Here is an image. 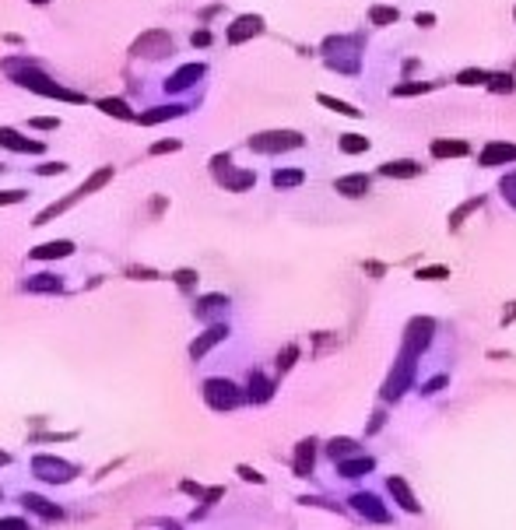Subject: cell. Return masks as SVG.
Masks as SVG:
<instances>
[{
    "instance_id": "20",
    "label": "cell",
    "mask_w": 516,
    "mask_h": 530,
    "mask_svg": "<svg viewBox=\"0 0 516 530\" xmlns=\"http://www.w3.org/2000/svg\"><path fill=\"white\" fill-rule=\"evenodd\" d=\"M109 179H112V166H102V169H95V173H92V176H88V179H85V183H81L78 190H74V197L81 200V197H88V193L102 190V186H105Z\"/></svg>"
},
{
    "instance_id": "15",
    "label": "cell",
    "mask_w": 516,
    "mask_h": 530,
    "mask_svg": "<svg viewBox=\"0 0 516 530\" xmlns=\"http://www.w3.org/2000/svg\"><path fill=\"white\" fill-rule=\"evenodd\" d=\"M313 460H316V443L302 439L299 450H295V478H309V474H313Z\"/></svg>"
},
{
    "instance_id": "50",
    "label": "cell",
    "mask_w": 516,
    "mask_h": 530,
    "mask_svg": "<svg viewBox=\"0 0 516 530\" xmlns=\"http://www.w3.org/2000/svg\"><path fill=\"white\" fill-rule=\"evenodd\" d=\"M207 42H211V32H207V28L194 32V46H207Z\"/></svg>"
},
{
    "instance_id": "47",
    "label": "cell",
    "mask_w": 516,
    "mask_h": 530,
    "mask_svg": "<svg viewBox=\"0 0 516 530\" xmlns=\"http://www.w3.org/2000/svg\"><path fill=\"white\" fill-rule=\"evenodd\" d=\"M39 173H42V176H60V173H67V166H64V162H49V166H42Z\"/></svg>"
},
{
    "instance_id": "49",
    "label": "cell",
    "mask_w": 516,
    "mask_h": 530,
    "mask_svg": "<svg viewBox=\"0 0 516 530\" xmlns=\"http://www.w3.org/2000/svg\"><path fill=\"white\" fill-rule=\"evenodd\" d=\"M432 21H436V15H432V11H425V15L418 11V15H415V25H422V28H432Z\"/></svg>"
},
{
    "instance_id": "29",
    "label": "cell",
    "mask_w": 516,
    "mask_h": 530,
    "mask_svg": "<svg viewBox=\"0 0 516 530\" xmlns=\"http://www.w3.org/2000/svg\"><path fill=\"white\" fill-rule=\"evenodd\" d=\"M306 179V173L302 169H277L274 176H270V183L277 186V190H289V186H299Z\"/></svg>"
},
{
    "instance_id": "21",
    "label": "cell",
    "mask_w": 516,
    "mask_h": 530,
    "mask_svg": "<svg viewBox=\"0 0 516 530\" xmlns=\"http://www.w3.org/2000/svg\"><path fill=\"white\" fill-rule=\"evenodd\" d=\"M228 309V299L225 295H204L197 306H194V316H200V320H211V316L225 312Z\"/></svg>"
},
{
    "instance_id": "33",
    "label": "cell",
    "mask_w": 516,
    "mask_h": 530,
    "mask_svg": "<svg viewBox=\"0 0 516 530\" xmlns=\"http://www.w3.org/2000/svg\"><path fill=\"white\" fill-rule=\"evenodd\" d=\"M341 151L344 154H362V151H369V137H362V134H344L341 137Z\"/></svg>"
},
{
    "instance_id": "48",
    "label": "cell",
    "mask_w": 516,
    "mask_h": 530,
    "mask_svg": "<svg viewBox=\"0 0 516 530\" xmlns=\"http://www.w3.org/2000/svg\"><path fill=\"white\" fill-rule=\"evenodd\" d=\"M446 383H449L446 376H436V380H429V383L422 387V394H436V390H439V387H446Z\"/></svg>"
},
{
    "instance_id": "10",
    "label": "cell",
    "mask_w": 516,
    "mask_h": 530,
    "mask_svg": "<svg viewBox=\"0 0 516 530\" xmlns=\"http://www.w3.org/2000/svg\"><path fill=\"white\" fill-rule=\"evenodd\" d=\"M386 488H390V495L397 499V506L404 509V513H418V509H422V506H418V499H415V492L408 488V482H404V478H397V474H393V478L386 482Z\"/></svg>"
},
{
    "instance_id": "7",
    "label": "cell",
    "mask_w": 516,
    "mask_h": 530,
    "mask_svg": "<svg viewBox=\"0 0 516 530\" xmlns=\"http://www.w3.org/2000/svg\"><path fill=\"white\" fill-rule=\"evenodd\" d=\"M260 32H264V18L260 15H239L232 25H228V42L239 46V42H246V39H253Z\"/></svg>"
},
{
    "instance_id": "13",
    "label": "cell",
    "mask_w": 516,
    "mask_h": 530,
    "mask_svg": "<svg viewBox=\"0 0 516 530\" xmlns=\"http://www.w3.org/2000/svg\"><path fill=\"white\" fill-rule=\"evenodd\" d=\"M197 78H204V64H187V67H180L176 74L165 81V88H169V91H183V88H190Z\"/></svg>"
},
{
    "instance_id": "19",
    "label": "cell",
    "mask_w": 516,
    "mask_h": 530,
    "mask_svg": "<svg viewBox=\"0 0 516 530\" xmlns=\"http://www.w3.org/2000/svg\"><path fill=\"white\" fill-rule=\"evenodd\" d=\"M0 144H4V148H11V151H42V144L39 141H25L18 130H11V127H0Z\"/></svg>"
},
{
    "instance_id": "16",
    "label": "cell",
    "mask_w": 516,
    "mask_h": 530,
    "mask_svg": "<svg viewBox=\"0 0 516 530\" xmlns=\"http://www.w3.org/2000/svg\"><path fill=\"white\" fill-rule=\"evenodd\" d=\"M218 183L225 186V190H232V193H243V190H250L253 183H257V176L253 173H232L225 166V173H218Z\"/></svg>"
},
{
    "instance_id": "51",
    "label": "cell",
    "mask_w": 516,
    "mask_h": 530,
    "mask_svg": "<svg viewBox=\"0 0 516 530\" xmlns=\"http://www.w3.org/2000/svg\"><path fill=\"white\" fill-rule=\"evenodd\" d=\"M513 320H516V302H509L506 312H502V324H513Z\"/></svg>"
},
{
    "instance_id": "44",
    "label": "cell",
    "mask_w": 516,
    "mask_h": 530,
    "mask_svg": "<svg viewBox=\"0 0 516 530\" xmlns=\"http://www.w3.org/2000/svg\"><path fill=\"white\" fill-rule=\"evenodd\" d=\"M127 274L137 278V281H155V278H158V271H151V267H130Z\"/></svg>"
},
{
    "instance_id": "34",
    "label": "cell",
    "mask_w": 516,
    "mask_h": 530,
    "mask_svg": "<svg viewBox=\"0 0 516 530\" xmlns=\"http://www.w3.org/2000/svg\"><path fill=\"white\" fill-rule=\"evenodd\" d=\"M397 18H400V11H397V8H383V4L369 8V21H372V25H393Z\"/></svg>"
},
{
    "instance_id": "55",
    "label": "cell",
    "mask_w": 516,
    "mask_h": 530,
    "mask_svg": "<svg viewBox=\"0 0 516 530\" xmlns=\"http://www.w3.org/2000/svg\"><path fill=\"white\" fill-rule=\"evenodd\" d=\"M0 173H4V166H0Z\"/></svg>"
},
{
    "instance_id": "26",
    "label": "cell",
    "mask_w": 516,
    "mask_h": 530,
    "mask_svg": "<svg viewBox=\"0 0 516 530\" xmlns=\"http://www.w3.org/2000/svg\"><path fill=\"white\" fill-rule=\"evenodd\" d=\"M60 288H64V281L53 274H35L25 281V292H60Z\"/></svg>"
},
{
    "instance_id": "4",
    "label": "cell",
    "mask_w": 516,
    "mask_h": 530,
    "mask_svg": "<svg viewBox=\"0 0 516 530\" xmlns=\"http://www.w3.org/2000/svg\"><path fill=\"white\" fill-rule=\"evenodd\" d=\"M411 376H415V355H404V351H400V362H397V369L390 373V380H386V387H383V400H397L400 394L408 390Z\"/></svg>"
},
{
    "instance_id": "18",
    "label": "cell",
    "mask_w": 516,
    "mask_h": 530,
    "mask_svg": "<svg viewBox=\"0 0 516 530\" xmlns=\"http://www.w3.org/2000/svg\"><path fill=\"white\" fill-rule=\"evenodd\" d=\"M74 242L71 239H56V242H42L32 249V260H56V256H71Z\"/></svg>"
},
{
    "instance_id": "23",
    "label": "cell",
    "mask_w": 516,
    "mask_h": 530,
    "mask_svg": "<svg viewBox=\"0 0 516 530\" xmlns=\"http://www.w3.org/2000/svg\"><path fill=\"white\" fill-rule=\"evenodd\" d=\"M372 467H376L372 457H355V460H341L337 463V470L344 474V478H362V474H369Z\"/></svg>"
},
{
    "instance_id": "38",
    "label": "cell",
    "mask_w": 516,
    "mask_h": 530,
    "mask_svg": "<svg viewBox=\"0 0 516 530\" xmlns=\"http://www.w3.org/2000/svg\"><path fill=\"white\" fill-rule=\"evenodd\" d=\"M172 281H176L180 288H194V285H197V271H190V267H180L176 274H172Z\"/></svg>"
},
{
    "instance_id": "12",
    "label": "cell",
    "mask_w": 516,
    "mask_h": 530,
    "mask_svg": "<svg viewBox=\"0 0 516 530\" xmlns=\"http://www.w3.org/2000/svg\"><path fill=\"white\" fill-rule=\"evenodd\" d=\"M379 173L390 179H415V176H422V166L411 162V158H397V162H383Z\"/></svg>"
},
{
    "instance_id": "53",
    "label": "cell",
    "mask_w": 516,
    "mask_h": 530,
    "mask_svg": "<svg viewBox=\"0 0 516 530\" xmlns=\"http://www.w3.org/2000/svg\"><path fill=\"white\" fill-rule=\"evenodd\" d=\"M0 463H8V453H0Z\"/></svg>"
},
{
    "instance_id": "41",
    "label": "cell",
    "mask_w": 516,
    "mask_h": 530,
    "mask_svg": "<svg viewBox=\"0 0 516 530\" xmlns=\"http://www.w3.org/2000/svg\"><path fill=\"white\" fill-rule=\"evenodd\" d=\"M499 190H502V197H506V200L516 207V173H509V176L499 183Z\"/></svg>"
},
{
    "instance_id": "17",
    "label": "cell",
    "mask_w": 516,
    "mask_h": 530,
    "mask_svg": "<svg viewBox=\"0 0 516 530\" xmlns=\"http://www.w3.org/2000/svg\"><path fill=\"white\" fill-rule=\"evenodd\" d=\"M334 190L344 193V197H366V193H369V176H362V173H355V176H341V179L334 183Z\"/></svg>"
},
{
    "instance_id": "43",
    "label": "cell",
    "mask_w": 516,
    "mask_h": 530,
    "mask_svg": "<svg viewBox=\"0 0 516 530\" xmlns=\"http://www.w3.org/2000/svg\"><path fill=\"white\" fill-rule=\"evenodd\" d=\"M28 127H35V130H56V127H60V120H56V116H35V120H28Z\"/></svg>"
},
{
    "instance_id": "56",
    "label": "cell",
    "mask_w": 516,
    "mask_h": 530,
    "mask_svg": "<svg viewBox=\"0 0 516 530\" xmlns=\"http://www.w3.org/2000/svg\"><path fill=\"white\" fill-rule=\"evenodd\" d=\"M513 18H516V11H513Z\"/></svg>"
},
{
    "instance_id": "3",
    "label": "cell",
    "mask_w": 516,
    "mask_h": 530,
    "mask_svg": "<svg viewBox=\"0 0 516 530\" xmlns=\"http://www.w3.org/2000/svg\"><path fill=\"white\" fill-rule=\"evenodd\" d=\"M204 400L214 407V411H236L246 397L239 394V387L232 380H207L204 383Z\"/></svg>"
},
{
    "instance_id": "27",
    "label": "cell",
    "mask_w": 516,
    "mask_h": 530,
    "mask_svg": "<svg viewBox=\"0 0 516 530\" xmlns=\"http://www.w3.org/2000/svg\"><path fill=\"white\" fill-rule=\"evenodd\" d=\"M25 509L39 513L42 520H60V509H56V506H49L42 495H25Z\"/></svg>"
},
{
    "instance_id": "1",
    "label": "cell",
    "mask_w": 516,
    "mask_h": 530,
    "mask_svg": "<svg viewBox=\"0 0 516 530\" xmlns=\"http://www.w3.org/2000/svg\"><path fill=\"white\" fill-rule=\"evenodd\" d=\"M4 64L25 67V71H11V74H15V81H18L22 88H32V91H39V95H49V98L85 102V95H78V91H67V88H60V85H53V81H49L42 71H35V60H28V57H22V60H4Z\"/></svg>"
},
{
    "instance_id": "22",
    "label": "cell",
    "mask_w": 516,
    "mask_h": 530,
    "mask_svg": "<svg viewBox=\"0 0 516 530\" xmlns=\"http://www.w3.org/2000/svg\"><path fill=\"white\" fill-rule=\"evenodd\" d=\"M253 404H267L270 397H274V383L270 380H264L260 373H250V394H246Z\"/></svg>"
},
{
    "instance_id": "46",
    "label": "cell",
    "mask_w": 516,
    "mask_h": 530,
    "mask_svg": "<svg viewBox=\"0 0 516 530\" xmlns=\"http://www.w3.org/2000/svg\"><path fill=\"white\" fill-rule=\"evenodd\" d=\"M0 530H28V523L18 516H8V520H0Z\"/></svg>"
},
{
    "instance_id": "54",
    "label": "cell",
    "mask_w": 516,
    "mask_h": 530,
    "mask_svg": "<svg viewBox=\"0 0 516 530\" xmlns=\"http://www.w3.org/2000/svg\"><path fill=\"white\" fill-rule=\"evenodd\" d=\"M32 4H49V0H32Z\"/></svg>"
},
{
    "instance_id": "39",
    "label": "cell",
    "mask_w": 516,
    "mask_h": 530,
    "mask_svg": "<svg viewBox=\"0 0 516 530\" xmlns=\"http://www.w3.org/2000/svg\"><path fill=\"white\" fill-rule=\"evenodd\" d=\"M488 88L492 91H513V78L509 74H488Z\"/></svg>"
},
{
    "instance_id": "40",
    "label": "cell",
    "mask_w": 516,
    "mask_h": 530,
    "mask_svg": "<svg viewBox=\"0 0 516 530\" xmlns=\"http://www.w3.org/2000/svg\"><path fill=\"white\" fill-rule=\"evenodd\" d=\"M415 278H418V281H442V278H449V271H446V267H422Z\"/></svg>"
},
{
    "instance_id": "28",
    "label": "cell",
    "mask_w": 516,
    "mask_h": 530,
    "mask_svg": "<svg viewBox=\"0 0 516 530\" xmlns=\"http://www.w3.org/2000/svg\"><path fill=\"white\" fill-rule=\"evenodd\" d=\"M316 102H320V105H327V109H334V113H341V116H352V120H359V116H362V109H355V105L341 102V98H334V95H316Z\"/></svg>"
},
{
    "instance_id": "45",
    "label": "cell",
    "mask_w": 516,
    "mask_h": 530,
    "mask_svg": "<svg viewBox=\"0 0 516 530\" xmlns=\"http://www.w3.org/2000/svg\"><path fill=\"white\" fill-rule=\"evenodd\" d=\"M165 151H180V141H155L151 154H165Z\"/></svg>"
},
{
    "instance_id": "35",
    "label": "cell",
    "mask_w": 516,
    "mask_h": 530,
    "mask_svg": "<svg viewBox=\"0 0 516 530\" xmlns=\"http://www.w3.org/2000/svg\"><path fill=\"white\" fill-rule=\"evenodd\" d=\"M295 358H299V344H289L284 351H277V373H289L295 365Z\"/></svg>"
},
{
    "instance_id": "30",
    "label": "cell",
    "mask_w": 516,
    "mask_h": 530,
    "mask_svg": "<svg viewBox=\"0 0 516 530\" xmlns=\"http://www.w3.org/2000/svg\"><path fill=\"white\" fill-rule=\"evenodd\" d=\"M98 109L109 113V116H120V120H134L130 105H127L123 98H98Z\"/></svg>"
},
{
    "instance_id": "42",
    "label": "cell",
    "mask_w": 516,
    "mask_h": 530,
    "mask_svg": "<svg viewBox=\"0 0 516 530\" xmlns=\"http://www.w3.org/2000/svg\"><path fill=\"white\" fill-rule=\"evenodd\" d=\"M236 470H239V478H243V482H253V485H264V474H260V470H253L250 463H239Z\"/></svg>"
},
{
    "instance_id": "8",
    "label": "cell",
    "mask_w": 516,
    "mask_h": 530,
    "mask_svg": "<svg viewBox=\"0 0 516 530\" xmlns=\"http://www.w3.org/2000/svg\"><path fill=\"white\" fill-rule=\"evenodd\" d=\"M481 166H506V162H516V144H506V141H492L481 154H478Z\"/></svg>"
},
{
    "instance_id": "9",
    "label": "cell",
    "mask_w": 516,
    "mask_h": 530,
    "mask_svg": "<svg viewBox=\"0 0 516 530\" xmlns=\"http://www.w3.org/2000/svg\"><path fill=\"white\" fill-rule=\"evenodd\" d=\"M225 337H228V327H225V324H211V327H207V330H204V334H200L194 344H190V358H194V362H197V358H204V355H207V351H211L218 341H225Z\"/></svg>"
},
{
    "instance_id": "2",
    "label": "cell",
    "mask_w": 516,
    "mask_h": 530,
    "mask_svg": "<svg viewBox=\"0 0 516 530\" xmlns=\"http://www.w3.org/2000/svg\"><path fill=\"white\" fill-rule=\"evenodd\" d=\"M250 148L260 154H277V151H292L302 148V134L299 130H264L250 137Z\"/></svg>"
},
{
    "instance_id": "24",
    "label": "cell",
    "mask_w": 516,
    "mask_h": 530,
    "mask_svg": "<svg viewBox=\"0 0 516 530\" xmlns=\"http://www.w3.org/2000/svg\"><path fill=\"white\" fill-rule=\"evenodd\" d=\"M183 113V105H158V109H151V113H141V116H134L137 123H144V127H151V123H162V120H172V116H180Z\"/></svg>"
},
{
    "instance_id": "52",
    "label": "cell",
    "mask_w": 516,
    "mask_h": 530,
    "mask_svg": "<svg viewBox=\"0 0 516 530\" xmlns=\"http://www.w3.org/2000/svg\"><path fill=\"white\" fill-rule=\"evenodd\" d=\"M383 421H386V414H383V411H376V418H372V429H369V432H379V429H383Z\"/></svg>"
},
{
    "instance_id": "36",
    "label": "cell",
    "mask_w": 516,
    "mask_h": 530,
    "mask_svg": "<svg viewBox=\"0 0 516 530\" xmlns=\"http://www.w3.org/2000/svg\"><path fill=\"white\" fill-rule=\"evenodd\" d=\"M456 81H461V85H488V71H474V67H467V71L456 74Z\"/></svg>"
},
{
    "instance_id": "11",
    "label": "cell",
    "mask_w": 516,
    "mask_h": 530,
    "mask_svg": "<svg viewBox=\"0 0 516 530\" xmlns=\"http://www.w3.org/2000/svg\"><path fill=\"white\" fill-rule=\"evenodd\" d=\"M352 506L362 513V516H369V520H376V523H386L390 520V513L379 506V499L376 495H369V492H359V495H352Z\"/></svg>"
},
{
    "instance_id": "31",
    "label": "cell",
    "mask_w": 516,
    "mask_h": 530,
    "mask_svg": "<svg viewBox=\"0 0 516 530\" xmlns=\"http://www.w3.org/2000/svg\"><path fill=\"white\" fill-rule=\"evenodd\" d=\"M327 453H330V457L341 463V460H348L352 453H359V443H355V439H330Z\"/></svg>"
},
{
    "instance_id": "5",
    "label": "cell",
    "mask_w": 516,
    "mask_h": 530,
    "mask_svg": "<svg viewBox=\"0 0 516 530\" xmlns=\"http://www.w3.org/2000/svg\"><path fill=\"white\" fill-rule=\"evenodd\" d=\"M432 330H436V320H429V316H415V320L408 324V334H404V355H418L425 344H429V337H432Z\"/></svg>"
},
{
    "instance_id": "25",
    "label": "cell",
    "mask_w": 516,
    "mask_h": 530,
    "mask_svg": "<svg viewBox=\"0 0 516 530\" xmlns=\"http://www.w3.org/2000/svg\"><path fill=\"white\" fill-rule=\"evenodd\" d=\"M471 148L464 141H432V154L436 158H464Z\"/></svg>"
},
{
    "instance_id": "32",
    "label": "cell",
    "mask_w": 516,
    "mask_h": 530,
    "mask_svg": "<svg viewBox=\"0 0 516 530\" xmlns=\"http://www.w3.org/2000/svg\"><path fill=\"white\" fill-rule=\"evenodd\" d=\"M478 207H481V197H471L467 204H461V207H456V211H453V215H449V229L456 232V229H461V225H464V218L471 215V211H478Z\"/></svg>"
},
{
    "instance_id": "37",
    "label": "cell",
    "mask_w": 516,
    "mask_h": 530,
    "mask_svg": "<svg viewBox=\"0 0 516 530\" xmlns=\"http://www.w3.org/2000/svg\"><path fill=\"white\" fill-rule=\"evenodd\" d=\"M422 91H432L429 81H415V85H397L393 95H422Z\"/></svg>"
},
{
    "instance_id": "14",
    "label": "cell",
    "mask_w": 516,
    "mask_h": 530,
    "mask_svg": "<svg viewBox=\"0 0 516 530\" xmlns=\"http://www.w3.org/2000/svg\"><path fill=\"white\" fill-rule=\"evenodd\" d=\"M35 474L39 478H46V482H67V474H60V470H71L67 463H60V460H53V457H35Z\"/></svg>"
},
{
    "instance_id": "6",
    "label": "cell",
    "mask_w": 516,
    "mask_h": 530,
    "mask_svg": "<svg viewBox=\"0 0 516 530\" xmlns=\"http://www.w3.org/2000/svg\"><path fill=\"white\" fill-rule=\"evenodd\" d=\"M130 53L134 57H165V53H172V39H169V32H144L134 46H130Z\"/></svg>"
}]
</instances>
